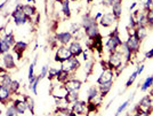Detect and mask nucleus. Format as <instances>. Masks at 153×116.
<instances>
[{
  "label": "nucleus",
  "mask_w": 153,
  "mask_h": 116,
  "mask_svg": "<svg viewBox=\"0 0 153 116\" xmlns=\"http://www.w3.org/2000/svg\"><path fill=\"white\" fill-rule=\"evenodd\" d=\"M22 8H23V5L17 4L16 7H15V9L13 11V13H12L14 23H15L16 26H24L26 22L30 21V20L27 19V16H26L25 14L23 13V9H22Z\"/></svg>",
  "instance_id": "3"
},
{
  "label": "nucleus",
  "mask_w": 153,
  "mask_h": 116,
  "mask_svg": "<svg viewBox=\"0 0 153 116\" xmlns=\"http://www.w3.org/2000/svg\"><path fill=\"white\" fill-rule=\"evenodd\" d=\"M136 6H137V2H133L131 6L129 7V9H130V11H134L135 8H136Z\"/></svg>",
  "instance_id": "46"
},
{
  "label": "nucleus",
  "mask_w": 153,
  "mask_h": 116,
  "mask_svg": "<svg viewBox=\"0 0 153 116\" xmlns=\"http://www.w3.org/2000/svg\"><path fill=\"white\" fill-rule=\"evenodd\" d=\"M8 1H9V0H6L5 2H2V4L0 5V12H1V9H2V8H5V6L7 5V2H8Z\"/></svg>",
  "instance_id": "47"
},
{
  "label": "nucleus",
  "mask_w": 153,
  "mask_h": 116,
  "mask_svg": "<svg viewBox=\"0 0 153 116\" xmlns=\"http://www.w3.org/2000/svg\"><path fill=\"white\" fill-rule=\"evenodd\" d=\"M117 0H103V5L106 7H112V5L114 4Z\"/></svg>",
  "instance_id": "41"
},
{
  "label": "nucleus",
  "mask_w": 153,
  "mask_h": 116,
  "mask_svg": "<svg viewBox=\"0 0 153 116\" xmlns=\"http://www.w3.org/2000/svg\"><path fill=\"white\" fill-rule=\"evenodd\" d=\"M122 62H123V55L121 54V52L119 50H117L115 52L111 53L110 56L108 59V67L110 70H118L119 68L122 67Z\"/></svg>",
  "instance_id": "2"
},
{
  "label": "nucleus",
  "mask_w": 153,
  "mask_h": 116,
  "mask_svg": "<svg viewBox=\"0 0 153 116\" xmlns=\"http://www.w3.org/2000/svg\"><path fill=\"white\" fill-rule=\"evenodd\" d=\"M125 45L127 46V48L133 53V55L137 54L140 52V41L137 39V37L135 36L134 33H129L128 39L125 41Z\"/></svg>",
  "instance_id": "5"
},
{
  "label": "nucleus",
  "mask_w": 153,
  "mask_h": 116,
  "mask_svg": "<svg viewBox=\"0 0 153 116\" xmlns=\"http://www.w3.org/2000/svg\"><path fill=\"white\" fill-rule=\"evenodd\" d=\"M10 50V46L6 43V40L2 38H0V54H5V53H8Z\"/></svg>",
  "instance_id": "32"
},
{
  "label": "nucleus",
  "mask_w": 153,
  "mask_h": 116,
  "mask_svg": "<svg viewBox=\"0 0 153 116\" xmlns=\"http://www.w3.org/2000/svg\"><path fill=\"white\" fill-rule=\"evenodd\" d=\"M82 56H83V60H85L86 62H87V61L89 60V59H88V54L86 53V51H83V52H82Z\"/></svg>",
  "instance_id": "44"
},
{
  "label": "nucleus",
  "mask_w": 153,
  "mask_h": 116,
  "mask_svg": "<svg viewBox=\"0 0 153 116\" xmlns=\"http://www.w3.org/2000/svg\"><path fill=\"white\" fill-rule=\"evenodd\" d=\"M100 97V91L95 86H91L87 91V102L96 101V99Z\"/></svg>",
  "instance_id": "21"
},
{
  "label": "nucleus",
  "mask_w": 153,
  "mask_h": 116,
  "mask_svg": "<svg viewBox=\"0 0 153 116\" xmlns=\"http://www.w3.org/2000/svg\"><path fill=\"white\" fill-rule=\"evenodd\" d=\"M71 58H73V55L71 54V52L68 46H64V45L58 46L57 50H56V54H55V61L56 62L63 63L65 61L70 60Z\"/></svg>",
  "instance_id": "4"
},
{
  "label": "nucleus",
  "mask_w": 153,
  "mask_h": 116,
  "mask_svg": "<svg viewBox=\"0 0 153 116\" xmlns=\"http://www.w3.org/2000/svg\"><path fill=\"white\" fill-rule=\"evenodd\" d=\"M83 30H85V33H86V36L88 37V39H94L95 37H97L98 35H101L97 22L90 24V26H88L87 28H85Z\"/></svg>",
  "instance_id": "12"
},
{
  "label": "nucleus",
  "mask_w": 153,
  "mask_h": 116,
  "mask_svg": "<svg viewBox=\"0 0 153 116\" xmlns=\"http://www.w3.org/2000/svg\"><path fill=\"white\" fill-rule=\"evenodd\" d=\"M71 1H78V0H71Z\"/></svg>",
  "instance_id": "51"
},
{
  "label": "nucleus",
  "mask_w": 153,
  "mask_h": 116,
  "mask_svg": "<svg viewBox=\"0 0 153 116\" xmlns=\"http://www.w3.org/2000/svg\"><path fill=\"white\" fill-rule=\"evenodd\" d=\"M79 67H80V62H79L78 59L74 58V56L71 58L70 60H68V61L63 62V63H61V69L69 71L70 74L71 72H74Z\"/></svg>",
  "instance_id": "6"
},
{
  "label": "nucleus",
  "mask_w": 153,
  "mask_h": 116,
  "mask_svg": "<svg viewBox=\"0 0 153 116\" xmlns=\"http://www.w3.org/2000/svg\"><path fill=\"white\" fill-rule=\"evenodd\" d=\"M145 59H153V48L145 53Z\"/></svg>",
  "instance_id": "42"
},
{
  "label": "nucleus",
  "mask_w": 153,
  "mask_h": 116,
  "mask_svg": "<svg viewBox=\"0 0 153 116\" xmlns=\"http://www.w3.org/2000/svg\"><path fill=\"white\" fill-rule=\"evenodd\" d=\"M13 106L15 107L16 111L19 113V115H23L26 111V109H27V106H26L25 101H24V100H19V99L14 101Z\"/></svg>",
  "instance_id": "22"
},
{
  "label": "nucleus",
  "mask_w": 153,
  "mask_h": 116,
  "mask_svg": "<svg viewBox=\"0 0 153 116\" xmlns=\"http://www.w3.org/2000/svg\"><path fill=\"white\" fill-rule=\"evenodd\" d=\"M152 86H153V75H151V76L146 77V79L144 81V83L142 84V86H140V91L145 92V91H147L150 87H152Z\"/></svg>",
  "instance_id": "28"
},
{
  "label": "nucleus",
  "mask_w": 153,
  "mask_h": 116,
  "mask_svg": "<svg viewBox=\"0 0 153 116\" xmlns=\"http://www.w3.org/2000/svg\"><path fill=\"white\" fill-rule=\"evenodd\" d=\"M55 38L61 45L66 46L68 44H70L73 39V35L70 31H63V32H58L55 35Z\"/></svg>",
  "instance_id": "9"
},
{
  "label": "nucleus",
  "mask_w": 153,
  "mask_h": 116,
  "mask_svg": "<svg viewBox=\"0 0 153 116\" xmlns=\"http://www.w3.org/2000/svg\"><path fill=\"white\" fill-rule=\"evenodd\" d=\"M102 15H103L102 13H97V14H96V15H95V16H94V17H95L96 21H98V20H100V19H101V17H102Z\"/></svg>",
  "instance_id": "45"
},
{
  "label": "nucleus",
  "mask_w": 153,
  "mask_h": 116,
  "mask_svg": "<svg viewBox=\"0 0 153 116\" xmlns=\"http://www.w3.org/2000/svg\"><path fill=\"white\" fill-rule=\"evenodd\" d=\"M112 85H113V82L103 84V85H100V87H98V91H100V97H101V98L105 97L108 92L111 91V89H112Z\"/></svg>",
  "instance_id": "25"
},
{
  "label": "nucleus",
  "mask_w": 153,
  "mask_h": 116,
  "mask_svg": "<svg viewBox=\"0 0 153 116\" xmlns=\"http://www.w3.org/2000/svg\"><path fill=\"white\" fill-rule=\"evenodd\" d=\"M145 16H146V24L147 28H153V6L145 12Z\"/></svg>",
  "instance_id": "30"
},
{
  "label": "nucleus",
  "mask_w": 153,
  "mask_h": 116,
  "mask_svg": "<svg viewBox=\"0 0 153 116\" xmlns=\"http://www.w3.org/2000/svg\"><path fill=\"white\" fill-rule=\"evenodd\" d=\"M14 48V53L17 55V59H22L23 56V53L26 51V48H27V43L25 41H23V40H19V41H16L15 43V45L13 46Z\"/></svg>",
  "instance_id": "13"
},
{
  "label": "nucleus",
  "mask_w": 153,
  "mask_h": 116,
  "mask_svg": "<svg viewBox=\"0 0 153 116\" xmlns=\"http://www.w3.org/2000/svg\"><path fill=\"white\" fill-rule=\"evenodd\" d=\"M98 22H100V26H103V28H110L117 22V20H115V17L113 16L112 13H105L103 14L102 17L100 19Z\"/></svg>",
  "instance_id": "10"
},
{
  "label": "nucleus",
  "mask_w": 153,
  "mask_h": 116,
  "mask_svg": "<svg viewBox=\"0 0 153 116\" xmlns=\"http://www.w3.org/2000/svg\"><path fill=\"white\" fill-rule=\"evenodd\" d=\"M71 110L76 114V115H82L86 113V110H87V102L86 101H76V102L72 103V108Z\"/></svg>",
  "instance_id": "14"
},
{
  "label": "nucleus",
  "mask_w": 153,
  "mask_h": 116,
  "mask_svg": "<svg viewBox=\"0 0 153 116\" xmlns=\"http://www.w3.org/2000/svg\"><path fill=\"white\" fill-rule=\"evenodd\" d=\"M81 85H82L81 81H79L76 78H70L63 84V87L66 92H69V91H78L79 92V90L81 89Z\"/></svg>",
  "instance_id": "7"
},
{
  "label": "nucleus",
  "mask_w": 153,
  "mask_h": 116,
  "mask_svg": "<svg viewBox=\"0 0 153 116\" xmlns=\"http://www.w3.org/2000/svg\"><path fill=\"white\" fill-rule=\"evenodd\" d=\"M131 99H133V98H129L128 100H126V101L122 103V105H120V106H119V108L117 109V113H115V116H119L122 111H123V110L127 108L128 106H129V103H130V101H131Z\"/></svg>",
  "instance_id": "33"
},
{
  "label": "nucleus",
  "mask_w": 153,
  "mask_h": 116,
  "mask_svg": "<svg viewBox=\"0 0 153 116\" xmlns=\"http://www.w3.org/2000/svg\"><path fill=\"white\" fill-rule=\"evenodd\" d=\"M23 13L25 14L26 16H27V19L32 21V16H34L36 14H37V9H36V7L30 5V4H27V5H23Z\"/></svg>",
  "instance_id": "23"
},
{
  "label": "nucleus",
  "mask_w": 153,
  "mask_h": 116,
  "mask_svg": "<svg viewBox=\"0 0 153 116\" xmlns=\"http://www.w3.org/2000/svg\"><path fill=\"white\" fill-rule=\"evenodd\" d=\"M10 94H12V92L8 87L0 85V102L6 105L8 101H10Z\"/></svg>",
  "instance_id": "16"
},
{
  "label": "nucleus",
  "mask_w": 153,
  "mask_h": 116,
  "mask_svg": "<svg viewBox=\"0 0 153 116\" xmlns=\"http://www.w3.org/2000/svg\"><path fill=\"white\" fill-rule=\"evenodd\" d=\"M79 100V92L78 91H69L65 93L64 96V101L66 105H70V103H74Z\"/></svg>",
  "instance_id": "18"
},
{
  "label": "nucleus",
  "mask_w": 153,
  "mask_h": 116,
  "mask_svg": "<svg viewBox=\"0 0 153 116\" xmlns=\"http://www.w3.org/2000/svg\"><path fill=\"white\" fill-rule=\"evenodd\" d=\"M48 70H49V68H48V66L46 65L44 66L42 68H41V71H40V74H39V76H40V78L42 79V78L47 77V75H48Z\"/></svg>",
  "instance_id": "39"
},
{
  "label": "nucleus",
  "mask_w": 153,
  "mask_h": 116,
  "mask_svg": "<svg viewBox=\"0 0 153 116\" xmlns=\"http://www.w3.org/2000/svg\"><path fill=\"white\" fill-rule=\"evenodd\" d=\"M2 67H5L6 70H12L16 68L15 65V59L10 53H5L2 54Z\"/></svg>",
  "instance_id": "11"
},
{
  "label": "nucleus",
  "mask_w": 153,
  "mask_h": 116,
  "mask_svg": "<svg viewBox=\"0 0 153 116\" xmlns=\"http://www.w3.org/2000/svg\"><path fill=\"white\" fill-rule=\"evenodd\" d=\"M137 76H138V74H137V71L135 70L130 76H129V78H128L127 83H126V89H128V87H130L133 84H134V82L136 81V78H137Z\"/></svg>",
  "instance_id": "34"
},
{
  "label": "nucleus",
  "mask_w": 153,
  "mask_h": 116,
  "mask_svg": "<svg viewBox=\"0 0 153 116\" xmlns=\"http://www.w3.org/2000/svg\"><path fill=\"white\" fill-rule=\"evenodd\" d=\"M122 44H123V41H122L121 38H120V33L118 31V28H115L114 31H112V32L108 35V40H106V43H105L106 50H108V53L111 54V53H113V52L117 51Z\"/></svg>",
  "instance_id": "1"
},
{
  "label": "nucleus",
  "mask_w": 153,
  "mask_h": 116,
  "mask_svg": "<svg viewBox=\"0 0 153 116\" xmlns=\"http://www.w3.org/2000/svg\"><path fill=\"white\" fill-rule=\"evenodd\" d=\"M143 70H144V65H140V66H138V68L136 69V71H137V74H138V76H140V74L143 72Z\"/></svg>",
  "instance_id": "43"
},
{
  "label": "nucleus",
  "mask_w": 153,
  "mask_h": 116,
  "mask_svg": "<svg viewBox=\"0 0 153 116\" xmlns=\"http://www.w3.org/2000/svg\"><path fill=\"white\" fill-rule=\"evenodd\" d=\"M58 70H59V69H57V68H49V70H48V75H47L48 79L51 81V79L56 78V76H57V74H58Z\"/></svg>",
  "instance_id": "36"
},
{
  "label": "nucleus",
  "mask_w": 153,
  "mask_h": 116,
  "mask_svg": "<svg viewBox=\"0 0 153 116\" xmlns=\"http://www.w3.org/2000/svg\"><path fill=\"white\" fill-rule=\"evenodd\" d=\"M0 79H1L0 85H4V86H6V87L9 89V85H10L12 81H13L12 77H10L8 74H2V75H1V77H0Z\"/></svg>",
  "instance_id": "31"
},
{
  "label": "nucleus",
  "mask_w": 153,
  "mask_h": 116,
  "mask_svg": "<svg viewBox=\"0 0 153 116\" xmlns=\"http://www.w3.org/2000/svg\"><path fill=\"white\" fill-rule=\"evenodd\" d=\"M113 78H114V71L106 69V70H103V72L100 75V77L97 78V84L98 85H103V84L111 83L113 82Z\"/></svg>",
  "instance_id": "8"
},
{
  "label": "nucleus",
  "mask_w": 153,
  "mask_h": 116,
  "mask_svg": "<svg viewBox=\"0 0 153 116\" xmlns=\"http://www.w3.org/2000/svg\"><path fill=\"white\" fill-rule=\"evenodd\" d=\"M69 50H70L71 54L74 56V58H78L79 55H81L82 54V46L81 44L78 41V40H73V41H71L70 43V46H69Z\"/></svg>",
  "instance_id": "15"
},
{
  "label": "nucleus",
  "mask_w": 153,
  "mask_h": 116,
  "mask_svg": "<svg viewBox=\"0 0 153 116\" xmlns=\"http://www.w3.org/2000/svg\"><path fill=\"white\" fill-rule=\"evenodd\" d=\"M150 96H151V97L153 98V86L151 87V91H150Z\"/></svg>",
  "instance_id": "48"
},
{
  "label": "nucleus",
  "mask_w": 153,
  "mask_h": 116,
  "mask_svg": "<svg viewBox=\"0 0 153 116\" xmlns=\"http://www.w3.org/2000/svg\"><path fill=\"white\" fill-rule=\"evenodd\" d=\"M9 90H10V92L13 93V94H15V93H17V91L19 90V81H12V83H10V85H9Z\"/></svg>",
  "instance_id": "35"
},
{
  "label": "nucleus",
  "mask_w": 153,
  "mask_h": 116,
  "mask_svg": "<svg viewBox=\"0 0 153 116\" xmlns=\"http://www.w3.org/2000/svg\"><path fill=\"white\" fill-rule=\"evenodd\" d=\"M55 116H63V115H61V114H56Z\"/></svg>",
  "instance_id": "50"
},
{
  "label": "nucleus",
  "mask_w": 153,
  "mask_h": 116,
  "mask_svg": "<svg viewBox=\"0 0 153 116\" xmlns=\"http://www.w3.org/2000/svg\"><path fill=\"white\" fill-rule=\"evenodd\" d=\"M147 28L146 26H137L135 30H133L134 31V35L137 37V39L140 40V43H142V40H144V39L146 38V36H147Z\"/></svg>",
  "instance_id": "19"
},
{
  "label": "nucleus",
  "mask_w": 153,
  "mask_h": 116,
  "mask_svg": "<svg viewBox=\"0 0 153 116\" xmlns=\"http://www.w3.org/2000/svg\"><path fill=\"white\" fill-rule=\"evenodd\" d=\"M79 29H80V26L76 24V23H72L71 24V29H70V32L72 35H76V33L79 32Z\"/></svg>",
  "instance_id": "40"
},
{
  "label": "nucleus",
  "mask_w": 153,
  "mask_h": 116,
  "mask_svg": "<svg viewBox=\"0 0 153 116\" xmlns=\"http://www.w3.org/2000/svg\"><path fill=\"white\" fill-rule=\"evenodd\" d=\"M6 116H19V113L16 111V109H15L14 106H9V107L7 108Z\"/></svg>",
  "instance_id": "38"
},
{
  "label": "nucleus",
  "mask_w": 153,
  "mask_h": 116,
  "mask_svg": "<svg viewBox=\"0 0 153 116\" xmlns=\"http://www.w3.org/2000/svg\"><path fill=\"white\" fill-rule=\"evenodd\" d=\"M62 5V13L65 15V17H71V9H70V0H63Z\"/></svg>",
  "instance_id": "27"
},
{
  "label": "nucleus",
  "mask_w": 153,
  "mask_h": 116,
  "mask_svg": "<svg viewBox=\"0 0 153 116\" xmlns=\"http://www.w3.org/2000/svg\"><path fill=\"white\" fill-rule=\"evenodd\" d=\"M40 79H41L40 76H37V77H36V81H34V83L30 86V89H31V91L33 92V94H38V90H37V89H38V84H39V82H40Z\"/></svg>",
  "instance_id": "37"
},
{
  "label": "nucleus",
  "mask_w": 153,
  "mask_h": 116,
  "mask_svg": "<svg viewBox=\"0 0 153 116\" xmlns=\"http://www.w3.org/2000/svg\"><path fill=\"white\" fill-rule=\"evenodd\" d=\"M138 106H140V108H143V109H151L153 106V98L150 96V94H147V96H144V97L142 98L140 100V102H138ZM152 110V109H151Z\"/></svg>",
  "instance_id": "17"
},
{
  "label": "nucleus",
  "mask_w": 153,
  "mask_h": 116,
  "mask_svg": "<svg viewBox=\"0 0 153 116\" xmlns=\"http://www.w3.org/2000/svg\"><path fill=\"white\" fill-rule=\"evenodd\" d=\"M150 114H151V109H143V108H140V106L137 105L135 107L134 115L133 116H150Z\"/></svg>",
  "instance_id": "29"
},
{
  "label": "nucleus",
  "mask_w": 153,
  "mask_h": 116,
  "mask_svg": "<svg viewBox=\"0 0 153 116\" xmlns=\"http://www.w3.org/2000/svg\"><path fill=\"white\" fill-rule=\"evenodd\" d=\"M26 1H27V2H33V4L36 2V0H26Z\"/></svg>",
  "instance_id": "49"
},
{
  "label": "nucleus",
  "mask_w": 153,
  "mask_h": 116,
  "mask_svg": "<svg viewBox=\"0 0 153 116\" xmlns=\"http://www.w3.org/2000/svg\"><path fill=\"white\" fill-rule=\"evenodd\" d=\"M23 100L25 101L26 106H27V109H29V111L31 113V115H34V107H36V105H34L33 98H31L30 96H24Z\"/></svg>",
  "instance_id": "26"
},
{
  "label": "nucleus",
  "mask_w": 153,
  "mask_h": 116,
  "mask_svg": "<svg viewBox=\"0 0 153 116\" xmlns=\"http://www.w3.org/2000/svg\"><path fill=\"white\" fill-rule=\"evenodd\" d=\"M122 0H117L114 4L112 5V12L111 13L113 14V16L115 17L117 21H119L120 17H121V14H122V4H121Z\"/></svg>",
  "instance_id": "20"
},
{
  "label": "nucleus",
  "mask_w": 153,
  "mask_h": 116,
  "mask_svg": "<svg viewBox=\"0 0 153 116\" xmlns=\"http://www.w3.org/2000/svg\"><path fill=\"white\" fill-rule=\"evenodd\" d=\"M70 72L66 70H63V69H61L59 68V70H58V74L57 76H56V81L57 82H59V83L64 84L68 79H70Z\"/></svg>",
  "instance_id": "24"
}]
</instances>
